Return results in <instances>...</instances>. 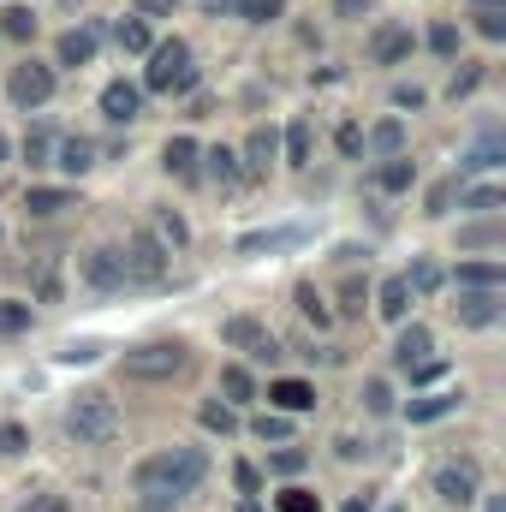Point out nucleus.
Masks as SVG:
<instances>
[{
    "mask_svg": "<svg viewBox=\"0 0 506 512\" xmlns=\"http://www.w3.org/2000/svg\"><path fill=\"white\" fill-rule=\"evenodd\" d=\"M161 167H167L173 179H197V137H167Z\"/></svg>",
    "mask_w": 506,
    "mask_h": 512,
    "instance_id": "15",
    "label": "nucleus"
},
{
    "mask_svg": "<svg viewBox=\"0 0 506 512\" xmlns=\"http://www.w3.org/2000/svg\"><path fill=\"white\" fill-rule=\"evenodd\" d=\"M506 161V143L489 131L483 143H471V155H465V173H489V167H501Z\"/></svg>",
    "mask_w": 506,
    "mask_h": 512,
    "instance_id": "26",
    "label": "nucleus"
},
{
    "mask_svg": "<svg viewBox=\"0 0 506 512\" xmlns=\"http://www.w3.org/2000/svg\"><path fill=\"white\" fill-rule=\"evenodd\" d=\"M66 435L72 441H84V447H108L114 435H120V405L108 399V393H78L72 405H66Z\"/></svg>",
    "mask_w": 506,
    "mask_h": 512,
    "instance_id": "3",
    "label": "nucleus"
},
{
    "mask_svg": "<svg viewBox=\"0 0 506 512\" xmlns=\"http://www.w3.org/2000/svg\"><path fill=\"white\" fill-rule=\"evenodd\" d=\"M18 447H24V429L18 423H0V459H12Z\"/></svg>",
    "mask_w": 506,
    "mask_h": 512,
    "instance_id": "53",
    "label": "nucleus"
},
{
    "mask_svg": "<svg viewBox=\"0 0 506 512\" xmlns=\"http://www.w3.org/2000/svg\"><path fill=\"white\" fill-rule=\"evenodd\" d=\"M453 280H459V286H506V268L501 262H459Z\"/></svg>",
    "mask_w": 506,
    "mask_h": 512,
    "instance_id": "28",
    "label": "nucleus"
},
{
    "mask_svg": "<svg viewBox=\"0 0 506 512\" xmlns=\"http://www.w3.org/2000/svg\"><path fill=\"white\" fill-rule=\"evenodd\" d=\"M233 12H245L251 24H274L286 12V0H233Z\"/></svg>",
    "mask_w": 506,
    "mask_h": 512,
    "instance_id": "38",
    "label": "nucleus"
},
{
    "mask_svg": "<svg viewBox=\"0 0 506 512\" xmlns=\"http://www.w3.org/2000/svg\"><path fill=\"white\" fill-rule=\"evenodd\" d=\"M346 512H376V507H370V495H352V501H346Z\"/></svg>",
    "mask_w": 506,
    "mask_h": 512,
    "instance_id": "58",
    "label": "nucleus"
},
{
    "mask_svg": "<svg viewBox=\"0 0 506 512\" xmlns=\"http://www.w3.org/2000/svg\"><path fill=\"white\" fill-rule=\"evenodd\" d=\"M268 399H274V411H292V417H298V411H310V405H316V387L298 382V376H286V382L268 387Z\"/></svg>",
    "mask_w": 506,
    "mask_h": 512,
    "instance_id": "16",
    "label": "nucleus"
},
{
    "mask_svg": "<svg viewBox=\"0 0 506 512\" xmlns=\"http://www.w3.org/2000/svg\"><path fill=\"white\" fill-rule=\"evenodd\" d=\"M48 167H60V173H90V167H96V143H90V137H66V143H54Z\"/></svg>",
    "mask_w": 506,
    "mask_h": 512,
    "instance_id": "13",
    "label": "nucleus"
},
{
    "mask_svg": "<svg viewBox=\"0 0 506 512\" xmlns=\"http://www.w3.org/2000/svg\"><path fill=\"white\" fill-rule=\"evenodd\" d=\"M256 334H262L256 316H227V322H221V340H227V346H251Z\"/></svg>",
    "mask_w": 506,
    "mask_h": 512,
    "instance_id": "35",
    "label": "nucleus"
},
{
    "mask_svg": "<svg viewBox=\"0 0 506 512\" xmlns=\"http://www.w3.org/2000/svg\"><path fill=\"white\" fill-rule=\"evenodd\" d=\"M471 24H477V36H483V42H506V6H477V18H471Z\"/></svg>",
    "mask_w": 506,
    "mask_h": 512,
    "instance_id": "34",
    "label": "nucleus"
},
{
    "mask_svg": "<svg viewBox=\"0 0 506 512\" xmlns=\"http://www.w3.org/2000/svg\"><path fill=\"white\" fill-rule=\"evenodd\" d=\"M221 393H227V405H245V399H256V382L245 364H227L221 370Z\"/></svg>",
    "mask_w": 506,
    "mask_h": 512,
    "instance_id": "27",
    "label": "nucleus"
},
{
    "mask_svg": "<svg viewBox=\"0 0 506 512\" xmlns=\"http://www.w3.org/2000/svg\"><path fill=\"white\" fill-rule=\"evenodd\" d=\"M506 310L501 286H459V304H453V316L465 322V328H495Z\"/></svg>",
    "mask_w": 506,
    "mask_h": 512,
    "instance_id": "7",
    "label": "nucleus"
},
{
    "mask_svg": "<svg viewBox=\"0 0 506 512\" xmlns=\"http://www.w3.org/2000/svg\"><path fill=\"white\" fill-rule=\"evenodd\" d=\"M137 108H143V90L126 84V78H114V84L102 90V114H108L114 126H131V120H137Z\"/></svg>",
    "mask_w": 506,
    "mask_h": 512,
    "instance_id": "11",
    "label": "nucleus"
},
{
    "mask_svg": "<svg viewBox=\"0 0 506 512\" xmlns=\"http://www.w3.org/2000/svg\"><path fill=\"white\" fill-rule=\"evenodd\" d=\"M376 310L387 322H405V310H411V286H405V274H387L376 292Z\"/></svg>",
    "mask_w": 506,
    "mask_h": 512,
    "instance_id": "18",
    "label": "nucleus"
},
{
    "mask_svg": "<svg viewBox=\"0 0 506 512\" xmlns=\"http://www.w3.org/2000/svg\"><path fill=\"white\" fill-rule=\"evenodd\" d=\"M280 155V131L274 126H256L251 137H245V161H251V173H268V161Z\"/></svg>",
    "mask_w": 506,
    "mask_h": 512,
    "instance_id": "22",
    "label": "nucleus"
},
{
    "mask_svg": "<svg viewBox=\"0 0 506 512\" xmlns=\"http://www.w3.org/2000/svg\"><path fill=\"white\" fill-rule=\"evenodd\" d=\"M453 203H459V179H441V185H429L423 215H453Z\"/></svg>",
    "mask_w": 506,
    "mask_h": 512,
    "instance_id": "33",
    "label": "nucleus"
},
{
    "mask_svg": "<svg viewBox=\"0 0 506 512\" xmlns=\"http://www.w3.org/2000/svg\"><path fill=\"white\" fill-rule=\"evenodd\" d=\"M334 143H340V155H364V126H340Z\"/></svg>",
    "mask_w": 506,
    "mask_h": 512,
    "instance_id": "52",
    "label": "nucleus"
},
{
    "mask_svg": "<svg viewBox=\"0 0 506 512\" xmlns=\"http://www.w3.org/2000/svg\"><path fill=\"white\" fill-rule=\"evenodd\" d=\"M185 340H149V346H131L126 358H120V370H126L131 382H173L179 370H185Z\"/></svg>",
    "mask_w": 506,
    "mask_h": 512,
    "instance_id": "4",
    "label": "nucleus"
},
{
    "mask_svg": "<svg viewBox=\"0 0 506 512\" xmlns=\"http://www.w3.org/2000/svg\"><path fill=\"white\" fill-rule=\"evenodd\" d=\"M506 191L501 185H459V209L465 215H501Z\"/></svg>",
    "mask_w": 506,
    "mask_h": 512,
    "instance_id": "20",
    "label": "nucleus"
},
{
    "mask_svg": "<svg viewBox=\"0 0 506 512\" xmlns=\"http://www.w3.org/2000/svg\"><path fill=\"white\" fill-rule=\"evenodd\" d=\"M24 328H30V304L0 298V334H24Z\"/></svg>",
    "mask_w": 506,
    "mask_h": 512,
    "instance_id": "41",
    "label": "nucleus"
},
{
    "mask_svg": "<svg viewBox=\"0 0 506 512\" xmlns=\"http://www.w3.org/2000/svg\"><path fill=\"white\" fill-rule=\"evenodd\" d=\"M376 185H381V191H411V185H417V161H411L405 149H399V155H381Z\"/></svg>",
    "mask_w": 506,
    "mask_h": 512,
    "instance_id": "17",
    "label": "nucleus"
},
{
    "mask_svg": "<svg viewBox=\"0 0 506 512\" xmlns=\"http://www.w3.org/2000/svg\"><path fill=\"white\" fill-rule=\"evenodd\" d=\"M483 78H489V72H483V66H477V60H465V72H459V78H453V84H447V96H453V102H459V96H471V90H477V84H483Z\"/></svg>",
    "mask_w": 506,
    "mask_h": 512,
    "instance_id": "46",
    "label": "nucleus"
},
{
    "mask_svg": "<svg viewBox=\"0 0 506 512\" xmlns=\"http://www.w3.org/2000/svg\"><path fill=\"white\" fill-rule=\"evenodd\" d=\"M304 465H310V453H304V447H280V453L268 459V471H274V477H298Z\"/></svg>",
    "mask_w": 506,
    "mask_h": 512,
    "instance_id": "40",
    "label": "nucleus"
},
{
    "mask_svg": "<svg viewBox=\"0 0 506 512\" xmlns=\"http://www.w3.org/2000/svg\"><path fill=\"white\" fill-rule=\"evenodd\" d=\"M42 304H60V262H42V280H36Z\"/></svg>",
    "mask_w": 506,
    "mask_h": 512,
    "instance_id": "48",
    "label": "nucleus"
},
{
    "mask_svg": "<svg viewBox=\"0 0 506 512\" xmlns=\"http://www.w3.org/2000/svg\"><path fill=\"white\" fill-rule=\"evenodd\" d=\"M0 167H6V137H0Z\"/></svg>",
    "mask_w": 506,
    "mask_h": 512,
    "instance_id": "61",
    "label": "nucleus"
},
{
    "mask_svg": "<svg viewBox=\"0 0 506 512\" xmlns=\"http://www.w3.org/2000/svg\"><path fill=\"white\" fill-rule=\"evenodd\" d=\"M114 36H120V48H126V54H149V24H143V18H120V30H114Z\"/></svg>",
    "mask_w": 506,
    "mask_h": 512,
    "instance_id": "37",
    "label": "nucleus"
},
{
    "mask_svg": "<svg viewBox=\"0 0 506 512\" xmlns=\"http://www.w3.org/2000/svg\"><path fill=\"white\" fill-rule=\"evenodd\" d=\"M233 483H239V495H256V489H262V477H256V465H233Z\"/></svg>",
    "mask_w": 506,
    "mask_h": 512,
    "instance_id": "54",
    "label": "nucleus"
},
{
    "mask_svg": "<svg viewBox=\"0 0 506 512\" xmlns=\"http://www.w3.org/2000/svg\"><path fill=\"white\" fill-rule=\"evenodd\" d=\"M286 167H310V120L286 126Z\"/></svg>",
    "mask_w": 506,
    "mask_h": 512,
    "instance_id": "32",
    "label": "nucleus"
},
{
    "mask_svg": "<svg viewBox=\"0 0 506 512\" xmlns=\"http://www.w3.org/2000/svg\"><path fill=\"white\" fill-rule=\"evenodd\" d=\"M411 54V30L405 24H376V36H370V60L376 66H399Z\"/></svg>",
    "mask_w": 506,
    "mask_h": 512,
    "instance_id": "10",
    "label": "nucleus"
},
{
    "mask_svg": "<svg viewBox=\"0 0 506 512\" xmlns=\"http://www.w3.org/2000/svg\"><path fill=\"white\" fill-rule=\"evenodd\" d=\"M6 96H12V108L36 114V108L54 96V66H42V60H18L12 78H6Z\"/></svg>",
    "mask_w": 506,
    "mask_h": 512,
    "instance_id": "5",
    "label": "nucleus"
},
{
    "mask_svg": "<svg viewBox=\"0 0 506 512\" xmlns=\"http://www.w3.org/2000/svg\"><path fill=\"white\" fill-rule=\"evenodd\" d=\"M340 18H370V0H334Z\"/></svg>",
    "mask_w": 506,
    "mask_h": 512,
    "instance_id": "56",
    "label": "nucleus"
},
{
    "mask_svg": "<svg viewBox=\"0 0 506 512\" xmlns=\"http://www.w3.org/2000/svg\"><path fill=\"white\" fill-rule=\"evenodd\" d=\"M340 298H346V304H340L346 316H364V298H370V292H364V280H346V286H340Z\"/></svg>",
    "mask_w": 506,
    "mask_h": 512,
    "instance_id": "50",
    "label": "nucleus"
},
{
    "mask_svg": "<svg viewBox=\"0 0 506 512\" xmlns=\"http://www.w3.org/2000/svg\"><path fill=\"white\" fill-rule=\"evenodd\" d=\"M48 155H54V137L36 126V131H24V161L30 167H48Z\"/></svg>",
    "mask_w": 506,
    "mask_h": 512,
    "instance_id": "42",
    "label": "nucleus"
},
{
    "mask_svg": "<svg viewBox=\"0 0 506 512\" xmlns=\"http://www.w3.org/2000/svg\"><path fill=\"white\" fill-rule=\"evenodd\" d=\"M405 286H411V292H441V268H435V262H411Z\"/></svg>",
    "mask_w": 506,
    "mask_h": 512,
    "instance_id": "44",
    "label": "nucleus"
},
{
    "mask_svg": "<svg viewBox=\"0 0 506 512\" xmlns=\"http://www.w3.org/2000/svg\"><path fill=\"white\" fill-rule=\"evenodd\" d=\"M24 209L30 215H60V209H78V191H66V185H30Z\"/></svg>",
    "mask_w": 506,
    "mask_h": 512,
    "instance_id": "14",
    "label": "nucleus"
},
{
    "mask_svg": "<svg viewBox=\"0 0 506 512\" xmlns=\"http://www.w3.org/2000/svg\"><path fill=\"white\" fill-rule=\"evenodd\" d=\"M197 423H203L209 435H221V441H227V435H239V411H233L227 399H209V405H197Z\"/></svg>",
    "mask_w": 506,
    "mask_h": 512,
    "instance_id": "24",
    "label": "nucleus"
},
{
    "mask_svg": "<svg viewBox=\"0 0 506 512\" xmlns=\"http://www.w3.org/2000/svg\"><path fill=\"white\" fill-rule=\"evenodd\" d=\"M471 6H506V0H471Z\"/></svg>",
    "mask_w": 506,
    "mask_h": 512,
    "instance_id": "60",
    "label": "nucleus"
},
{
    "mask_svg": "<svg viewBox=\"0 0 506 512\" xmlns=\"http://www.w3.org/2000/svg\"><path fill=\"white\" fill-rule=\"evenodd\" d=\"M96 42H102V36H96L90 24H84V30H66V36L54 42V60H60V66H90V60H96Z\"/></svg>",
    "mask_w": 506,
    "mask_h": 512,
    "instance_id": "12",
    "label": "nucleus"
},
{
    "mask_svg": "<svg viewBox=\"0 0 506 512\" xmlns=\"http://www.w3.org/2000/svg\"><path fill=\"white\" fill-rule=\"evenodd\" d=\"M423 102H429V96H423L417 84H399V90H393V108H423Z\"/></svg>",
    "mask_w": 506,
    "mask_h": 512,
    "instance_id": "55",
    "label": "nucleus"
},
{
    "mask_svg": "<svg viewBox=\"0 0 506 512\" xmlns=\"http://www.w3.org/2000/svg\"><path fill=\"white\" fill-rule=\"evenodd\" d=\"M364 149H370V155H399V149H405V120L387 114L376 131H364Z\"/></svg>",
    "mask_w": 506,
    "mask_h": 512,
    "instance_id": "21",
    "label": "nucleus"
},
{
    "mask_svg": "<svg viewBox=\"0 0 506 512\" xmlns=\"http://www.w3.org/2000/svg\"><path fill=\"white\" fill-rule=\"evenodd\" d=\"M429 48H435V54H441V60H453V54H459V30H453V24H447V18H441V24H435V30H429Z\"/></svg>",
    "mask_w": 506,
    "mask_h": 512,
    "instance_id": "45",
    "label": "nucleus"
},
{
    "mask_svg": "<svg viewBox=\"0 0 506 512\" xmlns=\"http://www.w3.org/2000/svg\"><path fill=\"white\" fill-rule=\"evenodd\" d=\"M120 256H126V274H131V280H167V256H173V251H167L155 233H143V227H137Z\"/></svg>",
    "mask_w": 506,
    "mask_h": 512,
    "instance_id": "6",
    "label": "nucleus"
},
{
    "mask_svg": "<svg viewBox=\"0 0 506 512\" xmlns=\"http://www.w3.org/2000/svg\"><path fill=\"white\" fill-rule=\"evenodd\" d=\"M274 507H280V512H316V495H310V489H286Z\"/></svg>",
    "mask_w": 506,
    "mask_h": 512,
    "instance_id": "51",
    "label": "nucleus"
},
{
    "mask_svg": "<svg viewBox=\"0 0 506 512\" xmlns=\"http://www.w3.org/2000/svg\"><path fill=\"white\" fill-rule=\"evenodd\" d=\"M0 36L30 42V36H36V12H30V6H6V12H0Z\"/></svg>",
    "mask_w": 506,
    "mask_h": 512,
    "instance_id": "29",
    "label": "nucleus"
},
{
    "mask_svg": "<svg viewBox=\"0 0 506 512\" xmlns=\"http://www.w3.org/2000/svg\"><path fill=\"white\" fill-rule=\"evenodd\" d=\"M364 411H370V417H387V411H393V387L381 382H364Z\"/></svg>",
    "mask_w": 506,
    "mask_h": 512,
    "instance_id": "43",
    "label": "nucleus"
},
{
    "mask_svg": "<svg viewBox=\"0 0 506 512\" xmlns=\"http://www.w3.org/2000/svg\"><path fill=\"white\" fill-rule=\"evenodd\" d=\"M459 245H465V251H495V245H501V227H495V221L465 227V233H459Z\"/></svg>",
    "mask_w": 506,
    "mask_h": 512,
    "instance_id": "39",
    "label": "nucleus"
},
{
    "mask_svg": "<svg viewBox=\"0 0 506 512\" xmlns=\"http://www.w3.org/2000/svg\"><path fill=\"white\" fill-rule=\"evenodd\" d=\"M203 477H209V459H203L197 447H167V453L143 459L131 483H137L143 495H173V501H179V495H191Z\"/></svg>",
    "mask_w": 506,
    "mask_h": 512,
    "instance_id": "1",
    "label": "nucleus"
},
{
    "mask_svg": "<svg viewBox=\"0 0 506 512\" xmlns=\"http://www.w3.org/2000/svg\"><path fill=\"white\" fill-rule=\"evenodd\" d=\"M435 495H441L447 507H471V501H477V465H471V459H447V465L435 471Z\"/></svg>",
    "mask_w": 506,
    "mask_h": 512,
    "instance_id": "8",
    "label": "nucleus"
},
{
    "mask_svg": "<svg viewBox=\"0 0 506 512\" xmlns=\"http://www.w3.org/2000/svg\"><path fill=\"white\" fill-rule=\"evenodd\" d=\"M239 512H262V507H256V495H245V501H239Z\"/></svg>",
    "mask_w": 506,
    "mask_h": 512,
    "instance_id": "59",
    "label": "nucleus"
},
{
    "mask_svg": "<svg viewBox=\"0 0 506 512\" xmlns=\"http://www.w3.org/2000/svg\"><path fill=\"white\" fill-rule=\"evenodd\" d=\"M405 376H411L417 387H429V382H441V376H447V364H441V358H417V364H405Z\"/></svg>",
    "mask_w": 506,
    "mask_h": 512,
    "instance_id": "47",
    "label": "nucleus"
},
{
    "mask_svg": "<svg viewBox=\"0 0 506 512\" xmlns=\"http://www.w3.org/2000/svg\"><path fill=\"white\" fill-rule=\"evenodd\" d=\"M298 310H304V322H316V328H328V322H334V310L322 304V292H316V286H298Z\"/></svg>",
    "mask_w": 506,
    "mask_h": 512,
    "instance_id": "36",
    "label": "nucleus"
},
{
    "mask_svg": "<svg viewBox=\"0 0 506 512\" xmlns=\"http://www.w3.org/2000/svg\"><path fill=\"white\" fill-rule=\"evenodd\" d=\"M18 512H72V501L48 489V495H30V501H24V507H18Z\"/></svg>",
    "mask_w": 506,
    "mask_h": 512,
    "instance_id": "49",
    "label": "nucleus"
},
{
    "mask_svg": "<svg viewBox=\"0 0 506 512\" xmlns=\"http://www.w3.org/2000/svg\"><path fill=\"white\" fill-rule=\"evenodd\" d=\"M60 6H72V0H60Z\"/></svg>",
    "mask_w": 506,
    "mask_h": 512,
    "instance_id": "62",
    "label": "nucleus"
},
{
    "mask_svg": "<svg viewBox=\"0 0 506 512\" xmlns=\"http://www.w3.org/2000/svg\"><path fill=\"white\" fill-rule=\"evenodd\" d=\"M197 161H209V179H215V185H239V179H245V173H239V155H233L227 143L197 149Z\"/></svg>",
    "mask_w": 506,
    "mask_h": 512,
    "instance_id": "23",
    "label": "nucleus"
},
{
    "mask_svg": "<svg viewBox=\"0 0 506 512\" xmlns=\"http://www.w3.org/2000/svg\"><path fill=\"white\" fill-rule=\"evenodd\" d=\"M405 411H411V423H435V417L459 411V393H423V399H411Z\"/></svg>",
    "mask_w": 506,
    "mask_h": 512,
    "instance_id": "25",
    "label": "nucleus"
},
{
    "mask_svg": "<svg viewBox=\"0 0 506 512\" xmlns=\"http://www.w3.org/2000/svg\"><path fill=\"white\" fill-rule=\"evenodd\" d=\"M143 84L155 96H185L197 90V66H191V42L185 36H167V42H149V72Z\"/></svg>",
    "mask_w": 506,
    "mask_h": 512,
    "instance_id": "2",
    "label": "nucleus"
},
{
    "mask_svg": "<svg viewBox=\"0 0 506 512\" xmlns=\"http://www.w3.org/2000/svg\"><path fill=\"white\" fill-rule=\"evenodd\" d=\"M256 441H292V411H262L251 423Z\"/></svg>",
    "mask_w": 506,
    "mask_h": 512,
    "instance_id": "31",
    "label": "nucleus"
},
{
    "mask_svg": "<svg viewBox=\"0 0 506 512\" xmlns=\"http://www.w3.org/2000/svg\"><path fill=\"white\" fill-rule=\"evenodd\" d=\"M84 286H96V292H120V286H131V274H126V256L120 251H90L84 256Z\"/></svg>",
    "mask_w": 506,
    "mask_h": 512,
    "instance_id": "9",
    "label": "nucleus"
},
{
    "mask_svg": "<svg viewBox=\"0 0 506 512\" xmlns=\"http://www.w3.org/2000/svg\"><path fill=\"white\" fill-rule=\"evenodd\" d=\"M173 6H179V0H143V12H149V18H161V12H173Z\"/></svg>",
    "mask_w": 506,
    "mask_h": 512,
    "instance_id": "57",
    "label": "nucleus"
},
{
    "mask_svg": "<svg viewBox=\"0 0 506 512\" xmlns=\"http://www.w3.org/2000/svg\"><path fill=\"white\" fill-rule=\"evenodd\" d=\"M155 239H161L167 251H185V245H191V227H185L173 209H161V215H155Z\"/></svg>",
    "mask_w": 506,
    "mask_h": 512,
    "instance_id": "30",
    "label": "nucleus"
},
{
    "mask_svg": "<svg viewBox=\"0 0 506 512\" xmlns=\"http://www.w3.org/2000/svg\"><path fill=\"white\" fill-rule=\"evenodd\" d=\"M429 346H435V334H429L423 322H411V328H399V346H393V364L405 370V364H417V358H429Z\"/></svg>",
    "mask_w": 506,
    "mask_h": 512,
    "instance_id": "19",
    "label": "nucleus"
}]
</instances>
